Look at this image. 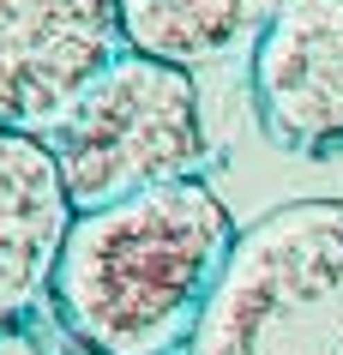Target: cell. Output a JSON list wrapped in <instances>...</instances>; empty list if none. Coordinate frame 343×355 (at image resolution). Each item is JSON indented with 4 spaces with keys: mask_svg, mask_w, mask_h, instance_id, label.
<instances>
[{
    "mask_svg": "<svg viewBox=\"0 0 343 355\" xmlns=\"http://www.w3.org/2000/svg\"><path fill=\"white\" fill-rule=\"evenodd\" d=\"M49 150H55L78 217L139 199L151 187L199 181L211 157L199 85L187 67H169V60H151L133 49L85 96V109L49 139Z\"/></svg>",
    "mask_w": 343,
    "mask_h": 355,
    "instance_id": "obj_3",
    "label": "cell"
},
{
    "mask_svg": "<svg viewBox=\"0 0 343 355\" xmlns=\"http://www.w3.org/2000/svg\"><path fill=\"white\" fill-rule=\"evenodd\" d=\"M127 55L121 0H0V132L49 145Z\"/></svg>",
    "mask_w": 343,
    "mask_h": 355,
    "instance_id": "obj_4",
    "label": "cell"
},
{
    "mask_svg": "<svg viewBox=\"0 0 343 355\" xmlns=\"http://www.w3.org/2000/svg\"><path fill=\"white\" fill-rule=\"evenodd\" d=\"M235 241L241 229L205 181L151 187L73 217L49 307L91 355H181Z\"/></svg>",
    "mask_w": 343,
    "mask_h": 355,
    "instance_id": "obj_1",
    "label": "cell"
},
{
    "mask_svg": "<svg viewBox=\"0 0 343 355\" xmlns=\"http://www.w3.org/2000/svg\"><path fill=\"white\" fill-rule=\"evenodd\" d=\"M253 114L289 157H343V0H283L253 42Z\"/></svg>",
    "mask_w": 343,
    "mask_h": 355,
    "instance_id": "obj_5",
    "label": "cell"
},
{
    "mask_svg": "<svg viewBox=\"0 0 343 355\" xmlns=\"http://www.w3.org/2000/svg\"><path fill=\"white\" fill-rule=\"evenodd\" d=\"M283 0H121L127 42L169 67H211L253 49Z\"/></svg>",
    "mask_w": 343,
    "mask_h": 355,
    "instance_id": "obj_7",
    "label": "cell"
},
{
    "mask_svg": "<svg viewBox=\"0 0 343 355\" xmlns=\"http://www.w3.org/2000/svg\"><path fill=\"white\" fill-rule=\"evenodd\" d=\"M73 217L55 150L24 132H0V325H19L42 295H55Z\"/></svg>",
    "mask_w": 343,
    "mask_h": 355,
    "instance_id": "obj_6",
    "label": "cell"
},
{
    "mask_svg": "<svg viewBox=\"0 0 343 355\" xmlns=\"http://www.w3.org/2000/svg\"><path fill=\"white\" fill-rule=\"evenodd\" d=\"M187 355H343L337 199H289L241 229Z\"/></svg>",
    "mask_w": 343,
    "mask_h": 355,
    "instance_id": "obj_2",
    "label": "cell"
}]
</instances>
